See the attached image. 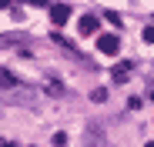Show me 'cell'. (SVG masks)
<instances>
[{
    "mask_svg": "<svg viewBox=\"0 0 154 147\" xmlns=\"http://www.w3.org/2000/svg\"><path fill=\"white\" fill-rule=\"evenodd\" d=\"M97 50L100 54H117L121 50V37L117 34H97Z\"/></svg>",
    "mask_w": 154,
    "mask_h": 147,
    "instance_id": "obj_1",
    "label": "cell"
},
{
    "mask_svg": "<svg viewBox=\"0 0 154 147\" xmlns=\"http://www.w3.org/2000/svg\"><path fill=\"white\" fill-rule=\"evenodd\" d=\"M50 20H54V27H64L70 20V4H54L50 7Z\"/></svg>",
    "mask_w": 154,
    "mask_h": 147,
    "instance_id": "obj_2",
    "label": "cell"
},
{
    "mask_svg": "<svg viewBox=\"0 0 154 147\" xmlns=\"http://www.w3.org/2000/svg\"><path fill=\"white\" fill-rule=\"evenodd\" d=\"M97 27H100V20H97L94 14H87V17H81V23H77V30H81L84 37H94V34H97Z\"/></svg>",
    "mask_w": 154,
    "mask_h": 147,
    "instance_id": "obj_3",
    "label": "cell"
},
{
    "mask_svg": "<svg viewBox=\"0 0 154 147\" xmlns=\"http://www.w3.org/2000/svg\"><path fill=\"white\" fill-rule=\"evenodd\" d=\"M17 44H23V34H0V50L17 47Z\"/></svg>",
    "mask_w": 154,
    "mask_h": 147,
    "instance_id": "obj_4",
    "label": "cell"
},
{
    "mask_svg": "<svg viewBox=\"0 0 154 147\" xmlns=\"http://www.w3.org/2000/svg\"><path fill=\"white\" fill-rule=\"evenodd\" d=\"M10 87H17V77L10 70H0V90H10Z\"/></svg>",
    "mask_w": 154,
    "mask_h": 147,
    "instance_id": "obj_5",
    "label": "cell"
},
{
    "mask_svg": "<svg viewBox=\"0 0 154 147\" xmlns=\"http://www.w3.org/2000/svg\"><path fill=\"white\" fill-rule=\"evenodd\" d=\"M111 74H114V80H124L127 74H131V64H127V60H124V64H114V70H111Z\"/></svg>",
    "mask_w": 154,
    "mask_h": 147,
    "instance_id": "obj_6",
    "label": "cell"
},
{
    "mask_svg": "<svg viewBox=\"0 0 154 147\" xmlns=\"http://www.w3.org/2000/svg\"><path fill=\"white\" fill-rule=\"evenodd\" d=\"M141 37H144L147 44H154V27H144V34H141Z\"/></svg>",
    "mask_w": 154,
    "mask_h": 147,
    "instance_id": "obj_7",
    "label": "cell"
},
{
    "mask_svg": "<svg viewBox=\"0 0 154 147\" xmlns=\"http://www.w3.org/2000/svg\"><path fill=\"white\" fill-rule=\"evenodd\" d=\"M30 4H34V7H47V4H50V0H30Z\"/></svg>",
    "mask_w": 154,
    "mask_h": 147,
    "instance_id": "obj_8",
    "label": "cell"
},
{
    "mask_svg": "<svg viewBox=\"0 0 154 147\" xmlns=\"http://www.w3.org/2000/svg\"><path fill=\"white\" fill-rule=\"evenodd\" d=\"M0 147H14V144H7V140H0Z\"/></svg>",
    "mask_w": 154,
    "mask_h": 147,
    "instance_id": "obj_9",
    "label": "cell"
},
{
    "mask_svg": "<svg viewBox=\"0 0 154 147\" xmlns=\"http://www.w3.org/2000/svg\"><path fill=\"white\" fill-rule=\"evenodd\" d=\"M151 100H154V84H151Z\"/></svg>",
    "mask_w": 154,
    "mask_h": 147,
    "instance_id": "obj_10",
    "label": "cell"
},
{
    "mask_svg": "<svg viewBox=\"0 0 154 147\" xmlns=\"http://www.w3.org/2000/svg\"><path fill=\"white\" fill-rule=\"evenodd\" d=\"M144 147H154V140H147V144H144Z\"/></svg>",
    "mask_w": 154,
    "mask_h": 147,
    "instance_id": "obj_11",
    "label": "cell"
}]
</instances>
